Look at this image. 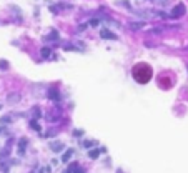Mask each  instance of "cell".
I'll use <instances>...</instances> for the list:
<instances>
[{
    "instance_id": "d6986e66",
    "label": "cell",
    "mask_w": 188,
    "mask_h": 173,
    "mask_svg": "<svg viewBox=\"0 0 188 173\" xmlns=\"http://www.w3.org/2000/svg\"><path fill=\"white\" fill-rule=\"evenodd\" d=\"M0 68H2V70H7V68H9V62H7V60H0Z\"/></svg>"
},
{
    "instance_id": "ffe728a7",
    "label": "cell",
    "mask_w": 188,
    "mask_h": 173,
    "mask_svg": "<svg viewBox=\"0 0 188 173\" xmlns=\"http://www.w3.org/2000/svg\"><path fill=\"white\" fill-rule=\"evenodd\" d=\"M118 5H123V7H127V9H130V10H132V7H130V4H128V2H125V0H122V2H118Z\"/></svg>"
},
{
    "instance_id": "ba28073f",
    "label": "cell",
    "mask_w": 188,
    "mask_h": 173,
    "mask_svg": "<svg viewBox=\"0 0 188 173\" xmlns=\"http://www.w3.org/2000/svg\"><path fill=\"white\" fill-rule=\"evenodd\" d=\"M32 117L35 118V120H40V117H42V110H40V107H33L32 108Z\"/></svg>"
},
{
    "instance_id": "ac0fdd59",
    "label": "cell",
    "mask_w": 188,
    "mask_h": 173,
    "mask_svg": "<svg viewBox=\"0 0 188 173\" xmlns=\"http://www.w3.org/2000/svg\"><path fill=\"white\" fill-rule=\"evenodd\" d=\"M12 122V117L10 115H7V117H2L0 118V123H10Z\"/></svg>"
},
{
    "instance_id": "7402d4cb",
    "label": "cell",
    "mask_w": 188,
    "mask_h": 173,
    "mask_svg": "<svg viewBox=\"0 0 188 173\" xmlns=\"http://www.w3.org/2000/svg\"><path fill=\"white\" fill-rule=\"evenodd\" d=\"M155 15H157V17H162V18H165V17H167V13H165V12H155Z\"/></svg>"
},
{
    "instance_id": "7a4b0ae2",
    "label": "cell",
    "mask_w": 188,
    "mask_h": 173,
    "mask_svg": "<svg viewBox=\"0 0 188 173\" xmlns=\"http://www.w3.org/2000/svg\"><path fill=\"white\" fill-rule=\"evenodd\" d=\"M185 13H187V7L183 5V4H178V5L173 7L170 17H172V18H180V17H183Z\"/></svg>"
},
{
    "instance_id": "3957f363",
    "label": "cell",
    "mask_w": 188,
    "mask_h": 173,
    "mask_svg": "<svg viewBox=\"0 0 188 173\" xmlns=\"http://www.w3.org/2000/svg\"><path fill=\"white\" fill-rule=\"evenodd\" d=\"M100 37H102L103 40H117L118 37L113 33V32L107 30V28H102V32H100Z\"/></svg>"
},
{
    "instance_id": "44dd1931",
    "label": "cell",
    "mask_w": 188,
    "mask_h": 173,
    "mask_svg": "<svg viewBox=\"0 0 188 173\" xmlns=\"http://www.w3.org/2000/svg\"><path fill=\"white\" fill-rule=\"evenodd\" d=\"M83 135V130H75L73 132V137H82Z\"/></svg>"
},
{
    "instance_id": "5bb4252c",
    "label": "cell",
    "mask_w": 188,
    "mask_h": 173,
    "mask_svg": "<svg viewBox=\"0 0 188 173\" xmlns=\"http://www.w3.org/2000/svg\"><path fill=\"white\" fill-rule=\"evenodd\" d=\"M143 25H145L143 22H135V23L130 25V28H132V30H140V28H143Z\"/></svg>"
},
{
    "instance_id": "277c9868",
    "label": "cell",
    "mask_w": 188,
    "mask_h": 173,
    "mask_svg": "<svg viewBox=\"0 0 188 173\" xmlns=\"http://www.w3.org/2000/svg\"><path fill=\"white\" fill-rule=\"evenodd\" d=\"M50 148L53 150V153H58V152H62V150H65V145H63L62 142H52Z\"/></svg>"
},
{
    "instance_id": "30bf717a",
    "label": "cell",
    "mask_w": 188,
    "mask_h": 173,
    "mask_svg": "<svg viewBox=\"0 0 188 173\" xmlns=\"http://www.w3.org/2000/svg\"><path fill=\"white\" fill-rule=\"evenodd\" d=\"M72 155H73V150H72V148H68V150H67V152L63 153V155H62V162L67 163V162H68V160L72 158Z\"/></svg>"
},
{
    "instance_id": "484cf974",
    "label": "cell",
    "mask_w": 188,
    "mask_h": 173,
    "mask_svg": "<svg viewBox=\"0 0 188 173\" xmlns=\"http://www.w3.org/2000/svg\"><path fill=\"white\" fill-rule=\"evenodd\" d=\"M63 173H73V172H72L70 168H68V170H67V172H63Z\"/></svg>"
},
{
    "instance_id": "5b68a950",
    "label": "cell",
    "mask_w": 188,
    "mask_h": 173,
    "mask_svg": "<svg viewBox=\"0 0 188 173\" xmlns=\"http://www.w3.org/2000/svg\"><path fill=\"white\" fill-rule=\"evenodd\" d=\"M58 38H60V33H58V30H52L47 37H43V40H45V42H48V40H58Z\"/></svg>"
},
{
    "instance_id": "cb8c5ba5",
    "label": "cell",
    "mask_w": 188,
    "mask_h": 173,
    "mask_svg": "<svg viewBox=\"0 0 188 173\" xmlns=\"http://www.w3.org/2000/svg\"><path fill=\"white\" fill-rule=\"evenodd\" d=\"M87 27H88V23H87V25H80V27H78V30H80V32H83V30L87 28Z\"/></svg>"
},
{
    "instance_id": "2e32d148",
    "label": "cell",
    "mask_w": 188,
    "mask_h": 173,
    "mask_svg": "<svg viewBox=\"0 0 188 173\" xmlns=\"http://www.w3.org/2000/svg\"><path fill=\"white\" fill-rule=\"evenodd\" d=\"M82 145H83L85 148H92V147H95V145H97V142H92V140H85V142L82 143Z\"/></svg>"
},
{
    "instance_id": "4fadbf2b",
    "label": "cell",
    "mask_w": 188,
    "mask_h": 173,
    "mask_svg": "<svg viewBox=\"0 0 188 173\" xmlns=\"http://www.w3.org/2000/svg\"><path fill=\"white\" fill-rule=\"evenodd\" d=\"M88 23V27H98V23H100V18L98 17H95V18H90V20L87 22Z\"/></svg>"
},
{
    "instance_id": "9a60e30c",
    "label": "cell",
    "mask_w": 188,
    "mask_h": 173,
    "mask_svg": "<svg viewBox=\"0 0 188 173\" xmlns=\"http://www.w3.org/2000/svg\"><path fill=\"white\" fill-rule=\"evenodd\" d=\"M98 155H100V150H90V152H88V157H90L92 160L98 158Z\"/></svg>"
},
{
    "instance_id": "d4e9b609",
    "label": "cell",
    "mask_w": 188,
    "mask_h": 173,
    "mask_svg": "<svg viewBox=\"0 0 188 173\" xmlns=\"http://www.w3.org/2000/svg\"><path fill=\"white\" fill-rule=\"evenodd\" d=\"M4 130H5V128H4V127H0V135H2V133H4Z\"/></svg>"
},
{
    "instance_id": "7c38bea8",
    "label": "cell",
    "mask_w": 188,
    "mask_h": 173,
    "mask_svg": "<svg viewBox=\"0 0 188 173\" xmlns=\"http://www.w3.org/2000/svg\"><path fill=\"white\" fill-rule=\"evenodd\" d=\"M30 127L33 128L35 132H40V130H42V128H40V125H38V122H37L35 118H32V120H30Z\"/></svg>"
},
{
    "instance_id": "e0dca14e",
    "label": "cell",
    "mask_w": 188,
    "mask_h": 173,
    "mask_svg": "<svg viewBox=\"0 0 188 173\" xmlns=\"http://www.w3.org/2000/svg\"><path fill=\"white\" fill-rule=\"evenodd\" d=\"M65 50H72V52H80V50H78V47H75V45H70V43H65Z\"/></svg>"
},
{
    "instance_id": "52a82bcc",
    "label": "cell",
    "mask_w": 188,
    "mask_h": 173,
    "mask_svg": "<svg viewBox=\"0 0 188 173\" xmlns=\"http://www.w3.org/2000/svg\"><path fill=\"white\" fill-rule=\"evenodd\" d=\"M7 102L9 103L20 102V95H18V93H9V95H7Z\"/></svg>"
},
{
    "instance_id": "9c48e42d",
    "label": "cell",
    "mask_w": 188,
    "mask_h": 173,
    "mask_svg": "<svg viewBox=\"0 0 188 173\" xmlns=\"http://www.w3.org/2000/svg\"><path fill=\"white\" fill-rule=\"evenodd\" d=\"M48 98H50V100H57V102H58V100H60V95H58V92H57L55 88H52V90H48Z\"/></svg>"
},
{
    "instance_id": "6da1fadb",
    "label": "cell",
    "mask_w": 188,
    "mask_h": 173,
    "mask_svg": "<svg viewBox=\"0 0 188 173\" xmlns=\"http://www.w3.org/2000/svg\"><path fill=\"white\" fill-rule=\"evenodd\" d=\"M132 75L138 83H147V82L152 78V68H150L147 63H137V65L133 67Z\"/></svg>"
},
{
    "instance_id": "8fae6325",
    "label": "cell",
    "mask_w": 188,
    "mask_h": 173,
    "mask_svg": "<svg viewBox=\"0 0 188 173\" xmlns=\"http://www.w3.org/2000/svg\"><path fill=\"white\" fill-rule=\"evenodd\" d=\"M50 55H52V50L48 47H43V48H42V58H48Z\"/></svg>"
},
{
    "instance_id": "8992f818",
    "label": "cell",
    "mask_w": 188,
    "mask_h": 173,
    "mask_svg": "<svg viewBox=\"0 0 188 173\" xmlns=\"http://www.w3.org/2000/svg\"><path fill=\"white\" fill-rule=\"evenodd\" d=\"M27 143H28V140H27V138H20V142H18V155H23V153H25Z\"/></svg>"
},
{
    "instance_id": "603a6c76",
    "label": "cell",
    "mask_w": 188,
    "mask_h": 173,
    "mask_svg": "<svg viewBox=\"0 0 188 173\" xmlns=\"http://www.w3.org/2000/svg\"><path fill=\"white\" fill-rule=\"evenodd\" d=\"M73 173H85V170H83V168H78V167H77Z\"/></svg>"
}]
</instances>
